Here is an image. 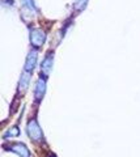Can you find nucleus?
Wrapping results in <instances>:
<instances>
[{
    "label": "nucleus",
    "instance_id": "5",
    "mask_svg": "<svg viewBox=\"0 0 140 157\" xmlns=\"http://www.w3.org/2000/svg\"><path fill=\"white\" fill-rule=\"evenodd\" d=\"M9 149L12 152H14V153H17L20 157H30V152H29V149L26 148V145L22 144V143L11 144L9 145Z\"/></svg>",
    "mask_w": 140,
    "mask_h": 157
},
{
    "label": "nucleus",
    "instance_id": "4",
    "mask_svg": "<svg viewBox=\"0 0 140 157\" xmlns=\"http://www.w3.org/2000/svg\"><path fill=\"white\" fill-rule=\"evenodd\" d=\"M52 62H54V56L52 54H49L46 55L45 59L42 60V64H41V73H43V76H49L50 72H51V68H52Z\"/></svg>",
    "mask_w": 140,
    "mask_h": 157
},
{
    "label": "nucleus",
    "instance_id": "3",
    "mask_svg": "<svg viewBox=\"0 0 140 157\" xmlns=\"http://www.w3.org/2000/svg\"><path fill=\"white\" fill-rule=\"evenodd\" d=\"M45 92H46V81L45 78L40 77L36 84V88H34V98L36 101H41L43 96H45Z\"/></svg>",
    "mask_w": 140,
    "mask_h": 157
},
{
    "label": "nucleus",
    "instance_id": "8",
    "mask_svg": "<svg viewBox=\"0 0 140 157\" xmlns=\"http://www.w3.org/2000/svg\"><path fill=\"white\" fill-rule=\"evenodd\" d=\"M20 131H18L17 127H11L6 134H4V139H11V137H14V136H18Z\"/></svg>",
    "mask_w": 140,
    "mask_h": 157
},
{
    "label": "nucleus",
    "instance_id": "2",
    "mask_svg": "<svg viewBox=\"0 0 140 157\" xmlns=\"http://www.w3.org/2000/svg\"><path fill=\"white\" fill-rule=\"evenodd\" d=\"M46 41V33L42 29L38 28H33L30 30V42L32 46L34 47H41Z\"/></svg>",
    "mask_w": 140,
    "mask_h": 157
},
{
    "label": "nucleus",
    "instance_id": "9",
    "mask_svg": "<svg viewBox=\"0 0 140 157\" xmlns=\"http://www.w3.org/2000/svg\"><path fill=\"white\" fill-rule=\"evenodd\" d=\"M86 4V0H77V3H75V8L77 9H83Z\"/></svg>",
    "mask_w": 140,
    "mask_h": 157
},
{
    "label": "nucleus",
    "instance_id": "6",
    "mask_svg": "<svg viewBox=\"0 0 140 157\" xmlns=\"http://www.w3.org/2000/svg\"><path fill=\"white\" fill-rule=\"evenodd\" d=\"M37 58H38V54L36 50L29 52V55L26 58V63H25V71L26 72H32L34 70V67L37 64Z\"/></svg>",
    "mask_w": 140,
    "mask_h": 157
},
{
    "label": "nucleus",
    "instance_id": "1",
    "mask_svg": "<svg viewBox=\"0 0 140 157\" xmlns=\"http://www.w3.org/2000/svg\"><path fill=\"white\" fill-rule=\"evenodd\" d=\"M26 130H28L29 137H30L33 141H41V140H43V132H42V130H41L40 124H38L37 119L29 121Z\"/></svg>",
    "mask_w": 140,
    "mask_h": 157
},
{
    "label": "nucleus",
    "instance_id": "7",
    "mask_svg": "<svg viewBox=\"0 0 140 157\" xmlns=\"http://www.w3.org/2000/svg\"><path fill=\"white\" fill-rule=\"evenodd\" d=\"M30 72H24L21 77H20V82H18V92L24 94V93L26 92L28 86H29V82H30V75H29Z\"/></svg>",
    "mask_w": 140,
    "mask_h": 157
}]
</instances>
